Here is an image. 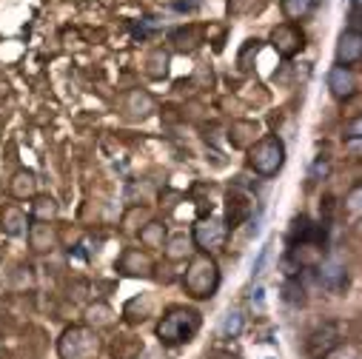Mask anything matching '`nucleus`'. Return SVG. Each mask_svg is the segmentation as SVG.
I'll return each instance as SVG.
<instances>
[{
  "label": "nucleus",
  "mask_w": 362,
  "mask_h": 359,
  "mask_svg": "<svg viewBox=\"0 0 362 359\" xmlns=\"http://www.w3.org/2000/svg\"><path fill=\"white\" fill-rule=\"evenodd\" d=\"M200 331V314L194 308H183V305H174L163 314L160 325H157V336L163 345H180V342H189L194 334Z\"/></svg>",
  "instance_id": "1"
},
{
  "label": "nucleus",
  "mask_w": 362,
  "mask_h": 359,
  "mask_svg": "<svg viewBox=\"0 0 362 359\" xmlns=\"http://www.w3.org/2000/svg\"><path fill=\"white\" fill-rule=\"evenodd\" d=\"M183 286H186V291H189L194 300H209V297H214V291H217V286H220V268H217V262H214L211 254L203 251V254L192 257L189 271H186V277H183Z\"/></svg>",
  "instance_id": "2"
},
{
  "label": "nucleus",
  "mask_w": 362,
  "mask_h": 359,
  "mask_svg": "<svg viewBox=\"0 0 362 359\" xmlns=\"http://www.w3.org/2000/svg\"><path fill=\"white\" fill-rule=\"evenodd\" d=\"M248 163L259 177H274L286 163V146L280 137H262L248 148Z\"/></svg>",
  "instance_id": "3"
},
{
  "label": "nucleus",
  "mask_w": 362,
  "mask_h": 359,
  "mask_svg": "<svg viewBox=\"0 0 362 359\" xmlns=\"http://www.w3.org/2000/svg\"><path fill=\"white\" fill-rule=\"evenodd\" d=\"M60 359H98L100 339L92 328H69L57 342Z\"/></svg>",
  "instance_id": "4"
},
{
  "label": "nucleus",
  "mask_w": 362,
  "mask_h": 359,
  "mask_svg": "<svg viewBox=\"0 0 362 359\" xmlns=\"http://www.w3.org/2000/svg\"><path fill=\"white\" fill-rule=\"evenodd\" d=\"M271 46H274V52L283 57H294L305 49V35L294 23H280V26H274V32H271Z\"/></svg>",
  "instance_id": "5"
},
{
  "label": "nucleus",
  "mask_w": 362,
  "mask_h": 359,
  "mask_svg": "<svg viewBox=\"0 0 362 359\" xmlns=\"http://www.w3.org/2000/svg\"><path fill=\"white\" fill-rule=\"evenodd\" d=\"M223 240H226V225L220 223V220H200L197 225H194V237H192V242L200 248V251H214V248H220L223 245Z\"/></svg>",
  "instance_id": "6"
},
{
  "label": "nucleus",
  "mask_w": 362,
  "mask_h": 359,
  "mask_svg": "<svg viewBox=\"0 0 362 359\" xmlns=\"http://www.w3.org/2000/svg\"><path fill=\"white\" fill-rule=\"evenodd\" d=\"M362 60V35L354 29H345L337 43V66H359Z\"/></svg>",
  "instance_id": "7"
},
{
  "label": "nucleus",
  "mask_w": 362,
  "mask_h": 359,
  "mask_svg": "<svg viewBox=\"0 0 362 359\" xmlns=\"http://www.w3.org/2000/svg\"><path fill=\"white\" fill-rule=\"evenodd\" d=\"M356 74L348 69V66H334L331 71H328V88H331V95L337 98V100H348V98H354L356 95Z\"/></svg>",
  "instance_id": "8"
},
{
  "label": "nucleus",
  "mask_w": 362,
  "mask_h": 359,
  "mask_svg": "<svg viewBox=\"0 0 362 359\" xmlns=\"http://www.w3.org/2000/svg\"><path fill=\"white\" fill-rule=\"evenodd\" d=\"M251 211H254V206H251L248 194H243L240 189L228 192V197H226V223H228L231 231L240 228V223H245L251 217Z\"/></svg>",
  "instance_id": "9"
},
{
  "label": "nucleus",
  "mask_w": 362,
  "mask_h": 359,
  "mask_svg": "<svg viewBox=\"0 0 362 359\" xmlns=\"http://www.w3.org/2000/svg\"><path fill=\"white\" fill-rule=\"evenodd\" d=\"M320 283L328 291H342L348 286V274H345V265L339 257H328L320 262Z\"/></svg>",
  "instance_id": "10"
},
{
  "label": "nucleus",
  "mask_w": 362,
  "mask_h": 359,
  "mask_svg": "<svg viewBox=\"0 0 362 359\" xmlns=\"http://www.w3.org/2000/svg\"><path fill=\"white\" fill-rule=\"evenodd\" d=\"M120 271L129 274V277H151V271H154V259H151L146 251L132 248V251H126L123 259H120Z\"/></svg>",
  "instance_id": "11"
},
{
  "label": "nucleus",
  "mask_w": 362,
  "mask_h": 359,
  "mask_svg": "<svg viewBox=\"0 0 362 359\" xmlns=\"http://www.w3.org/2000/svg\"><path fill=\"white\" fill-rule=\"evenodd\" d=\"M254 137H257V123H251V120H237L231 126V134H228L234 148H251Z\"/></svg>",
  "instance_id": "12"
},
{
  "label": "nucleus",
  "mask_w": 362,
  "mask_h": 359,
  "mask_svg": "<svg viewBox=\"0 0 362 359\" xmlns=\"http://www.w3.org/2000/svg\"><path fill=\"white\" fill-rule=\"evenodd\" d=\"M168 40L174 43V49H177V52H194V49L200 46V29H197V26H183V29H174Z\"/></svg>",
  "instance_id": "13"
},
{
  "label": "nucleus",
  "mask_w": 362,
  "mask_h": 359,
  "mask_svg": "<svg viewBox=\"0 0 362 359\" xmlns=\"http://www.w3.org/2000/svg\"><path fill=\"white\" fill-rule=\"evenodd\" d=\"M320 0H280V9L286 15V20H305Z\"/></svg>",
  "instance_id": "14"
},
{
  "label": "nucleus",
  "mask_w": 362,
  "mask_h": 359,
  "mask_svg": "<svg viewBox=\"0 0 362 359\" xmlns=\"http://www.w3.org/2000/svg\"><path fill=\"white\" fill-rule=\"evenodd\" d=\"M29 242H32L35 251H49V248L54 245V231H52V225L43 223V220H35V225L29 228Z\"/></svg>",
  "instance_id": "15"
},
{
  "label": "nucleus",
  "mask_w": 362,
  "mask_h": 359,
  "mask_svg": "<svg viewBox=\"0 0 362 359\" xmlns=\"http://www.w3.org/2000/svg\"><path fill=\"white\" fill-rule=\"evenodd\" d=\"M126 112L132 114V117H148L151 112H154V100H151V95H146V92H132L129 98H126Z\"/></svg>",
  "instance_id": "16"
},
{
  "label": "nucleus",
  "mask_w": 362,
  "mask_h": 359,
  "mask_svg": "<svg viewBox=\"0 0 362 359\" xmlns=\"http://www.w3.org/2000/svg\"><path fill=\"white\" fill-rule=\"evenodd\" d=\"M35 189H37V180L32 171H18L15 180H12V197L18 200H26V197H35Z\"/></svg>",
  "instance_id": "17"
},
{
  "label": "nucleus",
  "mask_w": 362,
  "mask_h": 359,
  "mask_svg": "<svg viewBox=\"0 0 362 359\" xmlns=\"http://www.w3.org/2000/svg\"><path fill=\"white\" fill-rule=\"evenodd\" d=\"M192 237L189 234H174V237H168V242H165V254H168V259H183V257H189L192 254Z\"/></svg>",
  "instance_id": "18"
},
{
  "label": "nucleus",
  "mask_w": 362,
  "mask_h": 359,
  "mask_svg": "<svg viewBox=\"0 0 362 359\" xmlns=\"http://www.w3.org/2000/svg\"><path fill=\"white\" fill-rule=\"evenodd\" d=\"M26 214L21 211V208H15V206H9V208H4V228H6V234H12V237H18V234H23L26 231Z\"/></svg>",
  "instance_id": "19"
},
{
  "label": "nucleus",
  "mask_w": 362,
  "mask_h": 359,
  "mask_svg": "<svg viewBox=\"0 0 362 359\" xmlns=\"http://www.w3.org/2000/svg\"><path fill=\"white\" fill-rule=\"evenodd\" d=\"M265 9V0H228V15L243 18V15H257Z\"/></svg>",
  "instance_id": "20"
},
{
  "label": "nucleus",
  "mask_w": 362,
  "mask_h": 359,
  "mask_svg": "<svg viewBox=\"0 0 362 359\" xmlns=\"http://www.w3.org/2000/svg\"><path fill=\"white\" fill-rule=\"evenodd\" d=\"M32 214H35V220L49 223V220H54V214H57V203H54L52 197H35V203H32Z\"/></svg>",
  "instance_id": "21"
},
{
  "label": "nucleus",
  "mask_w": 362,
  "mask_h": 359,
  "mask_svg": "<svg viewBox=\"0 0 362 359\" xmlns=\"http://www.w3.org/2000/svg\"><path fill=\"white\" fill-rule=\"evenodd\" d=\"M146 71L151 74V77H163L165 71H168V54L163 52V49H154L148 57H146Z\"/></svg>",
  "instance_id": "22"
},
{
  "label": "nucleus",
  "mask_w": 362,
  "mask_h": 359,
  "mask_svg": "<svg viewBox=\"0 0 362 359\" xmlns=\"http://www.w3.org/2000/svg\"><path fill=\"white\" fill-rule=\"evenodd\" d=\"M163 237H165V228H163L160 223H148V225L140 231V242H143L146 248H157V245H163Z\"/></svg>",
  "instance_id": "23"
},
{
  "label": "nucleus",
  "mask_w": 362,
  "mask_h": 359,
  "mask_svg": "<svg viewBox=\"0 0 362 359\" xmlns=\"http://www.w3.org/2000/svg\"><path fill=\"white\" fill-rule=\"evenodd\" d=\"M112 308L109 305H103V302H98V305H92L88 308V322L92 325H112Z\"/></svg>",
  "instance_id": "24"
},
{
  "label": "nucleus",
  "mask_w": 362,
  "mask_h": 359,
  "mask_svg": "<svg viewBox=\"0 0 362 359\" xmlns=\"http://www.w3.org/2000/svg\"><path fill=\"white\" fill-rule=\"evenodd\" d=\"M243 331V314L240 311H231V314H226V319H223V334H231V336H237Z\"/></svg>",
  "instance_id": "25"
},
{
  "label": "nucleus",
  "mask_w": 362,
  "mask_h": 359,
  "mask_svg": "<svg viewBox=\"0 0 362 359\" xmlns=\"http://www.w3.org/2000/svg\"><path fill=\"white\" fill-rule=\"evenodd\" d=\"M325 359H359V353H356V348H354V345H339V348L328 351V353H325Z\"/></svg>",
  "instance_id": "26"
},
{
  "label": "nucleus",
  "mask_w": 362,
  "mask_h": 359,
  "mask_svg": "<svg viewBox=\"0 0 362 359\" xmlns=\"http://www.w3.org/2000/svg\"><path fill=\"white\" fill-rule=\"evenodd\" d=\"M348 20H351V29H354V32H359V23H362V0H351Z\"/></svg>",
  "instance_id": "27"
},
{
  "label": "nucleus",
  "mask_w": 362,
  "mask_h": 359,
  "mask_svg": "<svg viewBox=\"0 0 362 359\" xmlns=\"http://www.w3.org/2000/svg\"><path fill=\"white\" fill-rule=\"evenodd\" d=\"M359 197H362V189L354 186L351 194H348V211H351V214H359Z\"/></svg>",
  "instance_id": "28"
},
{
  "label": "nucleus",
  "mask_w": 362,
  "mask_h": 359,
  "mask_svg": "<svg viewBox=\"0 0 362 359\" xmlns=\"http://www.w3.org/2000/svg\"><path fill=\"white\" fill-rule=\"evenodd\" d=\"M174 9L177 12H197L200 9V0H177Z\"/></svg>",
  "instance_id": "29"
},
{
  "label": "nucleus",
  "mask_w": 362,
  "mask_h": 359,
  "mask_svg": "<svg viewBox=\"0 0 362 359\" xmlns=\"http://www.w3.org/2000/svg\"><path fill=\"white\" fill-rule=\"evenodd\" d=\"M268 248H271V245H265V248L259 251L257 262H254V277H259V274H262V265H265V259H268Z\"/></svg>",
  "instance_id": "30"
}]
</instances>
